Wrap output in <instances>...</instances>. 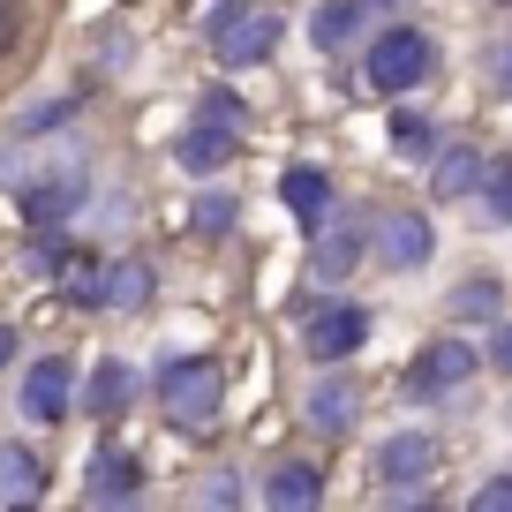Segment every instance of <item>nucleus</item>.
<instances>
[{"mask_svg":"<svg viewBox=\"0 0 512 512\" xmlns=\"http://www.w3.org/2000/svg\"><path fill=\"white\" fill-rule=\"evenodd\" d=\"M151 384H159V407L166 422H174L181 437H211L226 415V362L219 354H166L159 369H151Z\"/></svg>","mask_w":512,"mask_h":512,"instance_id":"f257e3e1","label":"nucleus"},{"mask_svg":"<svg viewBox=\"0 0 512 512\" xmlns=\"http://www.w3.org/2000/svg\"><path fill=\"white\" fill-rule=\"evenodd\" d=\"M8 189H16L23 226H68L83 211V196H91V159H83V151H46V159L23 166Z\"/></svg>","mask_w":512,"mask_h":512,"instance_id":"f03ea898","label":"nucleus"},{"mask_svg":"<svg viewBox=\"0 0 512 512\" xmlns=\"http://www.w3.org/2000/svg\"><path fill=\"white\" fill-rule=\"evenodd\" d=\"M430 68H437V46H430V31H415V23H384V31L362 46V76H369V91H377V98L422 91Z\"/></svg>","mask_w":512,"mask_h":512,"instance_id":"7ed1b4c3","label":"nucleus"},{"mask_svg":"<svg viewBox=\"0 0 512 512\" xmlns=\"http://www.w3.org/2000/svg\"><path fill=\"white\" fill-rule=\"evenodd\" d=\"M475 369H482V347H467L460 332H445V339H430V347L400 369V392L415 407H445V400H467Z\"/></svg>","mask_w":512,"mask_h":512,"instance_id":"20e7f679","label":"nucleus"},{"mask_svg":"<svg viewBox=\"0 0 512 512\" xmlns=\"http://www.w3.org/2000/svg\"><path fill=\"white\" fill-rule=\"evenodd\" d=\"M369 347V309L362 302H302V354L317 369H339Z\"/></svg>","mask_w":512,"mask_h":512,"instance_id":"39448f33","label":"nucleus"},{"mask_svg":"<svg viewBox=\"0 0 512 512\" xmlns=\"http://www.w3.org/2000/svg\"><path fill=\"white\" fill-rule=\"evenodd\" d=\"M437 467H445V445L430 430H392L377 445V460H369V475H377L384 497H422L437 482Z\"/></svg>","mask_w":512,"mask_h":512,"instance_id":"423d86ee","label":"nucleus"},{"mask_svg":"<svg viewBox=\"0 0 512 512\" xmlns=\"http://www.w3.org/2000/svg\"><path fill=\"white\" fill-rule=\"evenodd\" d=\"M16 407H23V422H61L68 407H76V362H68V354H38V362L23 369Z\"/></svg>","mask_w":512,"mask_h":512,"instance_id":"0eeeda50","label":"nucleus"},{"mask_svg":"<svg viewBox=\"0 0 512 512\" xmlns=\"http://www.w3.org/2000/svg\"><path fill=\"white\" fill-rule=\"evenodd\" d=\"M369 249H377L384 272H422V264L437 256V226L422 219V211H384V219H377V241H369Z\"/></svg>","mask_w":512,"mask_h":512,"instance_id":"6e6552de","label":"nucleus"},{"mask_svg":"<svg viewBox=\"0 0 512 512\" xmlns=\"http://www.w3.org/2000/svg\"><path fill=\"white\" fill-rule=\"evenodd\" d=\"M362 249H369V234L354 226V211H347V219H324L317 234H309V272H317V287H339V279H354Z\"/></svg>","mask_w":512,"mask_h":512,"instance_id":"1a4fd4ad","label":"nucleus"},{"mask_svg":"<svg viewBox=\"0 0 512 512\" xmlns=\"http://www.w3.org/2000/svg\"><path fill=\"white\" fill-rule=\"evenodd\" d=\"M83 497H91V505H136V497H144V460L128 445H98L91 475H83Z\"/></svg>","mask_w":512,"mask_h":512,"instance_id":"9d476101","label":"nucleus"},{"mask_svg":"<svg viewBox=\"0 0 512 512\" xmlns=\"http://www.w3.org/2000/svg\"><path fill=\"white\" fill-rule=\"evenodd\" d=\"M279 204L294 211V226H302V241H309V234L339 211V189H332V174H324V166H287V174H279Z\"/></svg>","mask_w":512,"mask_h":512,"instance_id":"9b49d317","label":"nucleus"},{"mask_svg":"<svg viewBox=\"0 0 512 512\" xmlns=\"http://www.w3.org/2000/svg\"><path fill=\"white\" fill-rule=\"evenodd\" d=\"M241 144H249V136H234V128L196 121V113H189V128L174 136V166H181V174H196V181H211V174H219V166L234 159Z\"/></svg>","mask_w":512,"mask_h":512,"instance_id":"f8f14e48","label":"nucleus"},{"mask_svg":"<svg viewBox=\"0 0 512 512\" xmlns=\"http://www.w3.org/2000/svg\"><path fill=\"white\" fill-rule=\"evenodd\" d=\"M151 287H159L151 256H113L106 279H98V309H113V317H136V309H151Z\"/></svg>","mask_w":512,"mask_h":512,"instance_id":"ddd939ff","label":"nucleus"},{"mask_svg":"<svg viewBox=\"0 0 512 512\" xmlns=\"http://www.w3.org/2000/svg\"><path fill=\"white\" fill-rule=\"evenodd\" d=\"M279 38H287V16H256V8H249L211 53H219V68H256V61H272Z\"/></svg>","mask_w":512,"mask_h":512,"instance_id":"4468645a","label":"nucleus"},{"mask_svg":"<svg viewBox=\"0 0 512 512\" xmlns=\"http://www.w3.org/2000/svg\"><path fill=\"white\" fill-rule=\"evenodd\" d=\"M128 407H136V369H128L121 354H106V362L91 369V384H83V415H98V422H121Z\"/></svg>","mask_w":512,"mask_h":512,"instance_id":"2eb2a0df","label":"nucleus"},{"mask_svg":"<svg viewBox=\"0 0 512 512\" xmlns=\"http://www.w3.org/2000/svg\"><path fill=\"white\" fill-rule=\"evenodd\" d=\"M354 422H362V392H354V377H324L317 392H309V430H317V437H347Z\"/></svg>","mask_w":512,"mask_h":512,"instance_id":"dca6fc26","label":"nucleus"},{"mask_svg":"<svg viewBox=\"0 0 512 512\" xmlns=\"http://www.w3.org/2000/svg\"><path fill=\"white\" fill-rule=\"evenodd\" d=\"M482 174H490V159L475 144H452V151H437L430 189H437V204H467V196H482Z\"/></svg>","mask_w":512,"mask_h":512,"instance_id":"f3484780","label":"nucleus"},{"mask_svg":"<svg viewBox=\"0 0 512 512\" xmlns=\"http://www.w3.org/2000/svg\"><path fill=\"white\" fill-rule=\"evenodd\" d=\"M264 505L272 512H309V505H324V475L309 460H279L272 475H264Z\"/></svg>","mask_w":512,"mask_h":512,"instance_id":"a211bd4d","label":"nucleus"},{"mask_svg":"<svg viewBox=\"0 0 512 512\" xmlns=\"http://www.w3.org/2000/svg\"><path fill=\"white\" fill-rule=\"evenodd\" d=\"M46 497V460H38L31 445H0V505H38Z\"/></svg>","mask_w":512,"mask_h":512,"instance_id":"6ab92c4d","label":"nucleus"},{"mask_svg":"<svg viewBox=\"0 0 512 512\" xmlns=\"http://www.w3.org/2000/svg\"><path fill=\"white\" fill-rule=\"evenodd\" d=\"M452 317L460 324H497V309H505V287H497L490 272H475V279H460V287H452Z\"/></svg>","mask_w":512,"mask_h":512,"instance_id":"aec40b11","label":"nucleus"},{"mask_svg":"<svg viewBox=\"0 0 512 512\" xmlns=\"http://www.w3.org/2000/svg\"><path fill=\"white\" fill-rule=\"evenodd\" d=\"M68 121H76V98H38L31 113H16V121H8V144H38V136H61Z\"/></svg>","mask_w":512,"mask_h":512,"instance_id":"412c9836","label":"nucleus"},{"mask_svg":"<svg viewBox=\"0 0 512 512\" xmlns=\"http://www.w3.org/2000/svg\"><path fill=\"white\" fill-rule=\"evenodd\" d=\"M354 31H362V0H324L317 16H309V38H317V53H339Z\"/></svg>","mask_w":512,"mask_h":512,"instance_id":"4be33fe9","label":"nucleus"},{"mask_svg":"<svg viewBox=\"0 0 512 512\" xmlns=\"http://www.w3.org/2000/svg\"><path fill=\"white\" fill-rule=\"evenodd\" d=\"M189 226H196L204 241H226V234L241 226V204H234V189H204V196L189 204Z\"/></svg>","mask_w":512,"mask_h":512,"instance_id":"5701e85b","label":"nucleus"},{"mask_svg":"<svg viewBox=\"0 0 512 512\" xmlns=\"http://www.w3.org/2000/svg\"><path fill=\"white\" fill-rule=\"evenodd\" d=\"M196 121H219V128H234V136H249V106H241V91H226V83L196 91Z\"/></svg>","mask_w":512,"mask_h":512,"instance_id":"b1692460","label":"nucleus"},{"mask_svg":"<svg viewBox=\"0 0 512 512\" xmlns=\"http://www.w3.org/2000/svg\"><path fill=\"white\" fill-rule=\"evenodd\" d=\"M392 151L422 166V159H430V151H437V128L422 121V113H407V106H400V113H392Z\"/></svg>","mask_w":512,"mask_h":512,"instance_id":"393cba45","label":"nucleus"},{"mask_svg":"<svg viewBox=\"0 0 512 512\" xmlns=\"http://www.w3.org/2000/svg\"><path fill=\"white\" fill-rule=\"evenodd\" d=\"M482 211H490V226H512V151L490 159V174H482Z\"/></svg>","mask_w":512,"mask_h":512,"instance_id":"a878e982","label":"nucleus"},{"mask_svg":"<svg viewBox=\"0 0 512 512\" xmlns=\"http://www.w3.org/2000/svg\"><path fill=\"white\" fill-rule=\"evenodd\" d=\"M249 8H256V0H211V16H204V46H219V38L234 31V23L249 16Z\"/></svg>","mask_w":512,"mask_h":512,"instance_id":"bb28decb","label":"nucleus"},{"mask_svg":"<svg viewBox=\"0 0 512 512\" xmlns=\"http://www.w3.org/2000/svg\"><path fill=\"white\" fill-rule=\"evenodd\" d=\"M490 91L512 106V38H497V46H490Z\"/></svg>","mask_w":512,"mask_h":512,"instance_id":"cd10ccee","label":"nucleus"},{"mask_svg":"<svg viewBox=\"0 0 512 512\" xmlns=\"http://www.w3.org/2000/svg\"><path fill=\"white\" fill-rule=\"evenodd\" d=\"M23 46V0H0V61Z\"/></svg>","mask_w":512,"mask_h":512,"instance_id":"c85d7f7f","label":"nucleus"},{"mask_svg":"<svg viewBox=\"0 0 512 512\" xmlns=\"http://www.w3.org/2000/svg\"><path fill=\"white\" fill-rule=\"evenodd\" d=\"M98 68H128V31H121V23L98 31Z\"/></svg>","mask_w":512,"mask_h":512,"instance_id":"c756f323","label":"nucleus"},{"mask_svg":"<svg viewBox=\"0 0 512 512\" xmlns=\"http://www.w3.org/2000/svg\"><path fill=\"white\" fill-rule=\"evenodd\" d=\"M482 362H490L497 377H512V324H497V332H490V347H482Z\"/></svg>","mask_w":512,"mask_h":512,"instance_id":"7c9ffc66","label":"nucleus"},{"mask_svg":"<svg viewBox=\"0 0 512 512\" xmlns=\"http://www.w3.org/2000/svg\"><path fill=\"white\" fill-rule=\"evenodd\" d=\"M196 505H241V482L234 475H211L204 490H196Z\"/></svg>","mask_w":512,"mask_h":512,"instance_id":"2f4dec72","label":"nucleus"},{"mask_svg":"<svg viewBox=\"0 0 512 512\" xmlns=\"http://www.w3.org/2000/svg\"><path fill=\"white\" fill-rule=\"evenodd\" d=\"M475 505H482V512H505V505H512V475L482 482V490H475Z\"/></svg>","mask_w":512,"mask_h":512,"instance_id":"473e14b6","label":"nucleus"},{"mask_svg":"<svg viewBox=\"0 0 512 512\" xmlns=\"http://www.w3.org/2000/svg\"><path fill=\"white\" fill-rule=\"evenodd\" d=\"M16 347H23V339H16V324H0V369L16 362Z\"/></svg>","mask_w":512,"mask_h":512,"instance_id":"72a5a7b5","label":"nucleus"},{"mask_svg":"<svg viewBox=\"0 0 512 512\" xmlns=\"http://www.w3.org/2000/svg\"><path fill=\"white\" fill-rule=\"evenodd\" d=\"M392 8H407V0H362V16H392Z\"/></svg>","mask_w":512,"mask_h":512,"instance_id":"f704fd0d","label":"nucleus"},{"mask_svg":"<svg viewBox=\"0 0 512 512\" xmlns=\"http://www.w3.org/2000/svg\"><path fill=\"white\" fill-rule=\"evenodd\" d=\"M497 8H512V0H497Z\"/></svg>","mask_w":512,"mask_h":512,"instance_id":"c9c22d12","label":"nucleus"}]
</instances>
